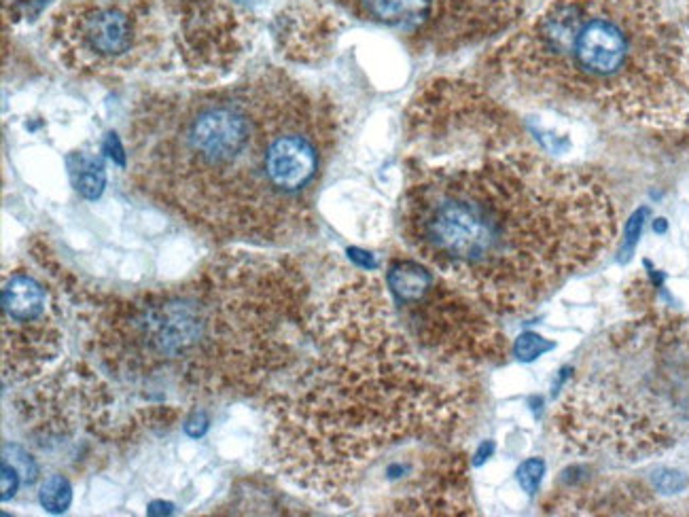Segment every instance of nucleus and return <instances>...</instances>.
I'll list each match as a JSON object with an SVG mask.
<instances>
[{
	"instance_id": "39448f33",
	"label": "nucleus",
	"mask_w": 689,
	"mask_h": 517,
	"mask_svg": "<svg viewBox=\"0 0 689 517\" xmlns=\"http://www.w3.org/2000/svg\"><path fill=\"white\" fill-rule=\"evenodd\" d=\"M527 94L642 123L689 121V24L681 0H549L498 49Z\"/></svg>"
},
{
	"instance_id": "ddd939ff",
	"label": "nucleus",
	"mask_w": 689,
	"mask_h": 517,
	"mask_svg": "<svg viewBox=\"0 0 689 517\" xmlns=\"http://www.w3.org/2000/svg\"><path fill=\"white\" fill-rule=\"evenodd\" d=\"M655 505L645 490L632 486H583L570 483L551 492L543 512L558 515L573 513H649Z\"/></svg>"
},
{
	"instance_id": "2eb2a0df",
	"label": "nucleus",
	"mask_w": 689,
	"mask_h": 517,
	"mask_svg": "<svg viewBox=\"0 0 689 517\" xmlns=\"http://www.w3.org/2000/svg\"><path fill=\"white\" fill-rule=\"evenodd\" d=\"M38 501H41V507L47 509L49 513H64L72 501L70 481L64 475H51L41 486Z\"/></svg>"
},
{
	"instance_id": "f257e3e1",
	"label": "nucleus",
	"mask_w": 689,
	"mask_h": 517,
	"mask_svg": "<svg viewBox=\"0 0 689 517\" xmlns=\"http://www.w3.org/2000/svg\"><path fill=\"white\" fill-rule=\"evenodd\" d=\"M402 235L410 251L490 314H522L618 238L594 172L524 147L480 85L429 83L408 110Z\"/></svg>"
},
{
	"instance_id": "9b49d317",
	"label": "nucleus",
	"mask_w": 689,
	"mask_h": 517,
	"mask_svg": "<svg viewBox=\"0 0 689 517\" xmlns=\"http://www.w3.org/2000/svg\"><path fill=\"white\" fill-rule=\"evenodd\" d=\"M113 405L109 386L89 365L78 363L57 371L17 403L26 433L38 441H60L77 430H100Z\"/></svg>"
},
{
	"instance_id": "f03ea898",
	"label": "nucleus",
	"mask_w": 689,
	"mask_h": 517,
	"mask_svg": "<svg viewBox=\"0 0 689 517\" xmlns=\"http://www.w3.org/2000/svg\"><path fill=\"white\" fill-rule=\"evenodd\" d=\"M339 134L338 104L280 68L144 91L128 123V176L202 233L282 244L310 227Z\"/></svg>"
},
{
	"instance_id": "1a4fd4ad",
	"label": "nucleus",
	"mask_w": 689,
	"mask_h": 517,
	"mask_svg": "<svg viewBox=\"0 0 689 517\" xmlns=\"http://www.w3.org/2000/svg\"><path fill=\"white\" fill-rule=\"evenodd\" d=\"M352 17L410 35L437 51L475 43L514 22L520 0H336Z\"/></svg>"
},
{
	"instance_id": "20e7f679",
	"label": "nucleus",
	"mask_w": 689,
	"mask_h": 517,
	"mask_svg": "<svg viewBox=\"0 0 689 517\" xmlns=\"http://www.w3.org/2000/svg\"><path fill=\"white\" fill-rule=\"evenodd\" d=\"M35 259L75 305L98 367L185 397L264 390L299 358L314 310L304 270L287 257L227 251L185 280L130 293L89 289L56 261Z\"/></svg>"
},
{
	"instance_id": "a211bd4d",
	"label": "nucleus",
	"mask_w": 689,
	"mask_h": 517,
	"mask_svg": "<svg viewBox=\"0 0 689 517\" xmlns=\"http://www.w3.org/2000/svg\"><path fill=\"white\" fill-rule=\"evenodd\" d=\"M51 0H5L6 16L13 19H35Z\"/></svg>"
},
{
	"instance_id": "423d86ee",
	"label": "nucleus",
	"mask_w": 689,
	"mask_h": 517,
	"mask_svg": "<svg viewBox=\"0 0 689 517\" xmlns=\"http://www.w3.org/2000/svg\"><path fill=\"white\" fill-rule=\"evenodd\" d=\"M689 435V320L645 312L596 339L551 414L575 456L639 460Z\"/></svg>"
},
{
	"instance_id": "0eeeda50",
	"label": "nucleus",
	"mask_w": 689,
	"mask_h": 517,
	"mask_svg": "<svg viewBox=\"0 0 689 517\" xmlns=\"http://www.w3.org/2000/svg\"><path fill=\"white\" fill-rule=\"evenodd\" d=\"M192 30L189 0H77L54 16L51 43L75 73L121 77L185 70Z\"/></svg>"
},
{
	"instance_id": "7ed1b4c3",
	"label": "nucleus",
	"mask_w": 689,
	"mask_h": 517,
	"mask_svg": "<svg viewBox=\"0 0 689 517\" xmlns=\"http://www.w3.org/2000/svg\"><path fill=\"white\" fill-rule=\"evenodd\" d=\"M272 392L270 454L295 486L338 499L408 441H452L471 411L465 373L429 355L382 280L354 276L314 301L304 346Z\"/></svg>"
},
{
	"instance_id": "f8f14e48",
	"label": "nucleus",
	"mask_w": 689,
	"mask_h": 517,
	"mask_svg": "<svg viewBox=\"0 0 689 517\" xmlns=\"http://www.w3.org/2000/svg\"><path fill=\"white\" fill-rule=\"evenodd\" d=\"M392 513L413 515H467L474 513L469 499L467 464L463 454H444L426 464L413 480Z\"/></svg>"
},
{
	"instance_id": "aec40b11",
	"label": "nucleus",
	"mask_w": 689,
	"mask_h": 517,
	"mask_svg": "<svg viewBox=\"0 0 689 517\" xmlns=\"http://www.w3.org/2000/svg\"><path fill=\"white\" fill-rule=\"evenodd\" d=\"M17 483H19V475L17 469L13 467V462L9 460L3 462V501H9L13 494L17 492Z\"/></svg>"
},
{
	"instance_id": "9d476101",
	"label": "nucleus",
	"mask_w": 689,
	"mask_h": 517,
	"mask_svg": "<svg viewBox=\"0 0 689 517\" xmlns=\"http://www.w3.org/2000/svg\"><path fill=\"white\" fill-rule=\"evenodd\" d=\"M3 379L30 382L56 361L62 350V310L57 284L16 265L3 272Z\"/></svg>"
},
{
	"instance_id": "dca6fc26",
	"label": "nucleus",
	"mask_w": 689,
	"mask_h": 517,
	"mask_svg": "<svg viewBox=\"0 0 689 517\" xmlns=\"http://www.w3.org/2000/svg\"><path fill=\"white\" fill-rule=\"evenodd\" d=\"M554 348V344L548 342L546 337L537 336V333L528 331V333H522L520 337H517V342L514 346V352L516 357L520 358V361H535L537 357L546 355L548 350Z\"/></svg>"
},
{
	"instance_id": "f3484780",
	"label": "nucleus",
	"mask_w": 689,
	"mask_h": 517,
	"mask_svg": "<svg viewBox=\"0 0 689 517\" xmlns=\"http://www.w3.org/2000/svg\"><path fill=\"white\" fill-rule=\"evenodd\" d=\"M543 475H546V462H543L541 458H528V460L522 462L520 469H517V481H520L524 492L528 494L539 492Z\"/></svg>"
},
{
	"instance_id": "4468645a",
	"label": "nucleus",
	"mask_w": 689,
	"mask_h": 517,
	"mask_svg": "<svg viewBox=\"0 0 689 517\" xmlns=\"http://www.w3.org/2000/svg\"><path fill=\"white\" fill-rule=\"evenodd\" d=\"M68 166H70V174H72V181H75L77 191L81 193L83 198L96 200L98 195L102 193L104 182H107L102 161L89 155H75V157H70Z\"/></svg>"
},
{
	"instance_id": "412c9836",
	"label": "nucleus",
	"mask_w": 689,
	"mask_h": 517,
	"mask_svg": "<svg viewBox=\"0 0 689 517\" xmlns=\"http://www.w3.org/2000/svg\"><path fill=\"white\" fill-rule=\"evenodd\" d=\"M684 3V11H685V17H687V24H689V0H681Z\"/></svg>"
},
{
	"instance_id": "6e6552de",
	"label": "nucleus",
	"mask_w": 689,
	"mask_h": 517,
	"mask_svg": "<svg viewBox=\"0 0 689 517\" xmlns=\"http://www.w3.org/2000/svg\"><path fill=\"white\" fill-rule=\"evenodd\" d=\"M386 289L412 337L448 367L467 376L507 355V337L490 312L424 261L392 257Z\"/></svg>"
},
{
	"instance_id": "6ab92c4d",
	"label": "nucleus",
	"mask_w": 689,
	"mask_h": 517,
	"mask_svg": "<svg viewBox=\"0 0 689 517\" xmlns=\"http://www.w3.org/2000/svg\"><path fill=\"white\" fill-rule=\"evenodd\" d=\"M685 480L681 473H674V470H660L658 475L653 477V486L658 492H664V494H674V492H681V490L685 488Z\"/></svg>"
}]
</instances>
